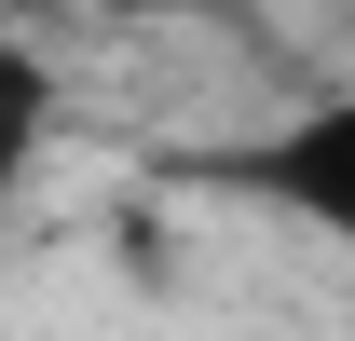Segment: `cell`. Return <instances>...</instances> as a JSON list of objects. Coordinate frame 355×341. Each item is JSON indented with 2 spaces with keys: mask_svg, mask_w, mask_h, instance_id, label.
Here are the masks:
<instances>
[{
  "mask_svg": "<svg viewBox=\"0 0 355 341\" xmlns=\"http://www.w3.org/2000/svg\"><path fill=\"white\" fill-rule=\"evenodd\" d=\"M219 191H246L260 218H287V232H314V246L355 259V82L314 96V110H287L273 137H246V150H219Z\"/></svg>",
  "mask_w": 355,
  "mask_h": 341,
  "instance_id": "6da1fadb",
  "label": "cell"
},
{
  "mask_svg": "<svg viewBox=\"0 0 355 341\" xmlns=\"http://www.w3.org/2000/svg\"><path fill=\"white\" fill-rule=\"evenodd\" d=\"M55 123H69V96H55V55L28 42V14H0V205L55 164Z\"/></svg>",
  "mask_w": 355,
  "mask_h": 341,
  "instance_id": "7a4b0ae2",
  "label": "cell"
},
{
  "mask_svg": "<svg viewBox=\"0 0 355 341\" xmlns=\"http://www.w3.org/2000/svg\"><path fill=\"white\" fill-rule=\"evenodd\" d=\"M0 14H96V28H219L232 0H0Z\"/></svg>",
  "mask_w": 355,
  "mask_h": 341,
  "instance_id": "3957f363",
  "label": "cell"
}]
</instances>
